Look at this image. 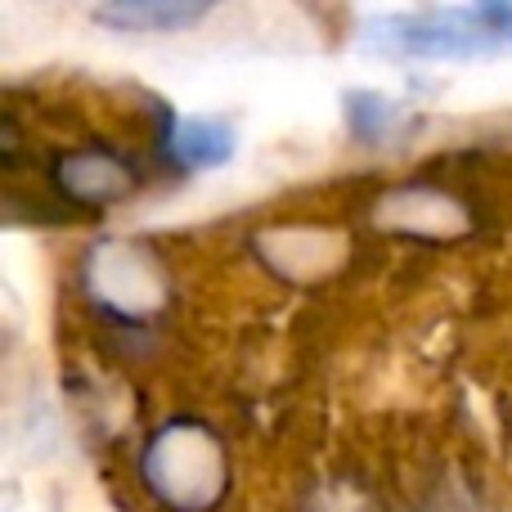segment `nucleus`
Here are the masks:
<instances>
[{"instance_id":"1","label":"nucleus","mask_w":512,"mask_h":512,"mask_svg":"<svg viewBox=\"0 0 512 512\" xmlns=\"http://www.w3.org/2000/svg\"><path fill=\"white\" fill-rule=\"evenodd\" d=\"M360 45L387 59H486L512 50L486 9H432V14H373L360 27Z\"/></svg>"},{"instance_id":"2","label":"nucleus","mask_w":512,"mask_h":512,"mask_svg":"<svg viewBox=\"0 0 512 512\" xmlns=\"http://www.w3.org/2000/svg\"><path fill=\"white\" fill-rule=\"evenodd\" d=\"M144 477L167 504L176 508H207L221 495V450L203 427L176 423L167 432L153 436L149 454H144Z\"/></svg>"},{"instance_id":"3","label":"nucleus","mask_w":512,"mask_h":512,"mask_svg":"<svg viewBox=\"0 0 512 512\" xmlns=\"http://www.w3.org/2000/svg\"><path fill=\"white\" fill-rule=\"evenodd\" d=\"M59 180L77 203H90V207L117 203V198L131 189V171H126V162H117L113 153H104V149H81V153H72V158H63Z\"/></svg>"},{"instance_id":"4","label":"nucleus","mask_w":512,"mask_h":512,"mask_svg":"<svg viewBox=\"0 0 512 512\" xmlns=\"http://www.w3.org/2000/svg\"><path fill=\"white\" fill-rule=\"evenodd\" d=\"M207 14V5H185V0H122V5H99L95 18L131 32H176Z\"/></svg>"},{"instance_id":"5","label":"nucleus","mask_w":512,"mask_h":512,"mask_svg":"<svg viewBox=\"0 0 512 512\" xmlns=\"http://www.w3.org/2000/svg\"><path fill=\"white\" fill-rule=\"evenodd\" d=\"M171 153H176L189 171L221 167V162L234 158V131L225 122H212V117H185V122H176V131H171Z\"/></svg>"},{"instance_id":"6","label":"nucleus","mask_w":512,"mask_h":512,"mask_svg":"<svg viewBox=\"0 0 512 512\" xmlns=\"http://www.w3.org/2000/svg\"><path fill=\"white\" fill-rule=\"evenodd\" d=\"M346 117H351V131L364 144H382L387 131L396 126V104L373 95V90H360V95H346Z\"/></svg>"}]
</instances>
